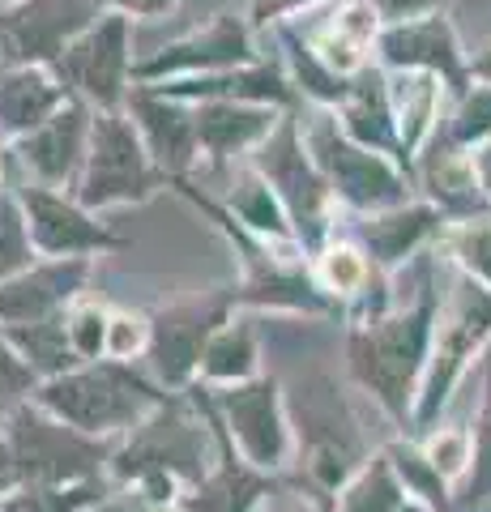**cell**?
Segmentation results:
<instances>
[{"mask_svg": "<svg viewBox=\"0 0 491 512\" xmlns=\"http://www.w3.org/2000/svg\"><path fill=\"white\" fill-rule=\"evenodd\" d=\"M457 256H462L479 278L491 282V227H470L457 235Z\"/></svg>", "mask_w": 491, "mask_h": 512, "instance_id": "obj_40", "label": "cell"}, {"mask_svg": "<svg viewBox=\"0 0 491 512\" xmlns=\"http://www.w3.org/2000/svg\"><path fill=\"white\" fill-rule=\"evenodd\" d=\"M94 5H107L112 13H124V18H163V13L176 5V0H94Z\"/></svg>", "mask_w": 491, "mask_h": 512, "instance_id": "obj_42", "label": "cell"}, {"mask_svg": "<svg viewBox=\"0 0 491 512\" xmlns=\"http://www.w3.org/2000/svg\"><path fill=\"white\" fill-rule=\"evenodd\" d=\"M94 0H22L0 9V73L52 64L65 56V47L86 35L99 22Z\"/></svg>", "mask_w": 491, "mask_h": 512, "instance_id": "obj_5", "label": "cell"}, {"mask_svg": "<svg viewBox=\"0 0 491 512\" xmlns=\"http://www.w3.org/2000/svg\"><path fill=\"white\" fill-rule=\"evenodd\" d=\"M240 299L235 291H218L205 299L171 303L154 316L150 325V363L163 384H188V376L201 367L205 346L214 342L218 325H227L231 303Z\"/></svg>", "mask_w": 491, "mask_h": 512, "instance_id": "obj_9", "label": "cell"}, {"mask_svg": "<svg viewBox=\"0 0 491 512\" xmlns=\"http://www.w3.org/2000/svg\"><path fill=\"white\" fill-rule=\"evenodd\" d=\"M470 461V440L462 431H440V436L427 444V466L436 474H462Z\"/></svg>", "mask_w": 491, "mask_h": 512, "instance_id": "obj_39", "label": "cell"}, {"mask_svg": "<svg viewBox=\"0 0 491 512\" xmlns=\"http://www.w3.org/2000/svg\"><path fill=\"white\" fill-rule=\"evenodd\" d=\"M201 453H205V436L201 427L188 419L180 406H158L154 419H146L137 427L133 444L116 453V474L120 478H158V474H184V478H197L201 474Z\"/></svg>", "mask_w": 491, "mask_h": 512, "instance_id": "obj_10", "label": "cell"}, {"mask_svg": "<svg viewBox=\"0 0 491 512\" xmlns=\"http://www.w3.org/2000/svg\"><path fill=\"white\" fill-rule=\"evenodd\" d=\"M393 103L389 90L380 82V73H359V82H351L342 99V128L346 137L363 150H393L398 146V133H393Z\"/></svg>", "mask_w": 491, "mask_h": 512, "instance_id": "obj_23", "label": "cell"}, {"mask_svg": "<svg viewBox=\"0 0 491 512\" xmlns=\"http://www.w3.org/2000/svg\"><path fill=\"white\" fill-rule=\"evenodd\" d=\"M18 201H22L30 239H35V248L47 256H60V261H65V256H82V252H99V248L120 244L103 222L90 218L86 205L60 197V192L47 188V184H26L18 192Z\"/></svg>", "mask_w": 491, "mask_h": 512, "instance_id": "obj_12", "label": "cell"}, {"mask_svg": "<svg viewBox=\"0 0 491 512\" xmlns=\"http://www.w3.org/2000/svg\"><path fill=\"white\" fill-rule=\"evenodd\" d=\"M90 274L86 256H65V261L26 269V274L0 282V325L18 329V325H39L69 308L82 291V282Z\"/></svg>", "mask_w": 491, "mask_h": 512, "instance_id": "obj_15", "label": "cell"}, {"mask_svg": "<svg viewBox=\"0 0 491 512\" xmlns=\"http://www.w3.org/2000/svg\"><path fill=\"white\" fill-rule=\"evenodd\" d=\"M167 99H227V103H287L291 90L274 69H227V73H210V77H188V82H171V86H154Z\"/></svg>", "mask_w": 491, "mask_h": 512, "instance_id": "obj_21", "label": "cell"}, {"mask_svg": "<svg viewBox=\"0 0 491 512\" xmlns=\"http://www.w3.org/2000/svg\"><path fill=\"white\" fill-rule=\"evenodd\" d=\"M99 500V487H26L9 500H0V512H82Z\"/></svg>", "mask_w": 491, "mask_h": 512, "instance_id": "obj_31", "label": "cell"}, {"mask_svg": "<svg viewBox=\"0 0 491 512\" xmlns=\"http://www.w3.org/2000/svg\"><path fill=\"white\" fill-rule=\"evenodd\" d=\"M124 107L133 111V124L146 150L167 175H184L197 163L201 154V137H197V111L180 107V99H167L154 86H137Z\"/></svg>", "mask_w": 491, "mask_h": 512, "instance_id": "obj_13", "label": "cell"}, {"mask_svg": "<svg viewBox=\"0 0 491 512\" xmlns=\"http://www.w3.org/2000/svg\"><path fill=\"white\" fill-rule=\"evenodd\" d=\"M380 56L398 69H427L440 73L449 82H462V52L449 22L440 18H415V22H398L380 35Z\"/></svg>", "mask_w": 491, "mask_h": 512, "instance_id": "obj_19", "label": "cell"}, {"mask_svg": "<svg viewBox=\"0 0 491 512\" xmlns=\"http://www.w3.org/2000/svg\"><path fill=\"white\" fill-rule=\"evenodd\" d=\"M372 39H376V5L372 0H346L334 18L325 22L321 35L312 39V52L329 73L346 77L363 64Z\"/></svg>", "mask_w": 491, "mask_h": 512, "instance_id": "obj_22", "label": "cell"}, {"mask_svg": "<svg viewBox=\"0 0 491 512\" xmlns=\"http://www.w3.org/2000/svg\"><path fill=\"white\" fill-rule=\"evenodd\" d=\"M304 5H312V0H257V5H252V22H274L282 13H295Z\"/></svg>", "mask_w": 491, "mask_h": 512, "instance_id": "obj_44", "label": "cell"}, {"mask_svg": "<svg viewBox=\"0 0 491 512\" xmlns=\"http://www.w3.org/2000/svg\"><path fill=\"white\" fill-rule=\"evenodd\" d=\"M9 5H22V0H0V9H9Z\"/></svg>", "mask_w": 491, "mask_h": 512, "instance_id": "obj_48", "label": "cell"}, {"mask_svg": "<svg viewBox=\"0 0 491 512\" xmlns=\"http://www.w3.org/2000/svg\"><path fill=\"white\" fill-rule=\"evenodd\" d=\"M487 491H491V372H487V406H483V419H479V474H474L470 495L479 500Z\"/></svg>", "mask_w": 491, "mask_h": 512, "instance_id": "obj_41", "label": "cell"}, {"mask_svg": "<svg viewBox=\"0 0 491 512\" xmlns=\"http://www.w3.org/2000/svg\"><path fill=\"white\" fill-rule=\"evenodd\" d=\"M487 333H491V291H479L474 282H462L457 286V295H453V303H449L445 320H440L432 376H427L423 406H419L423 419H432L436 406L449 397V389L457 384V372L466 367V359L474 355V346H479Z\"/></svg>", "mask_w": 491, "mask_h": 512, "instance_id": "obj_11", "label": "cell"}, {"mask_svg": "<svg viewBox=\"0 0 491 512\" xmlns=\"http://www.w3.org/2000/svg\"><path fill=\"white\" fill-rule=\"evenodd\" d=\"M214 406L227 414V431L240 440L252 466H278L287 457V427H282V414H278L274 380L231 384V389L214 397Z\"/></svg>", "mask_w": 491, "mask_h": 512, "instance_id": "obj_14", "label": "cell"}, {"mask_svg": "<svg viewBox=\"0 0 491 512\" xmlns=\"http://www.w3.org/2000/svg\"><path fill=\"white\" fill-rule=\"evenodd\" d=\"M308 150H312V163L321 167V175L334 184V192L346 205H355V210H393L406 197L402 175L376 150H363L355 141H346L329 116H321L308 128Z\"/></svg>", "mask_w": 491, "mask_h": 512, "instance_id": "obj_7", "label": "cell"}, {"mask_svg": "<svg viewBox=\"0 0 491 512\" xmlns=\"http://www.w3.org/2000/svg\"><path fill=\"white\" fill-rule=\"evenodd\" d=\"M129 73H133V64H129V18H124V13L99 18L56 60L60 82L77 94H86V99L99 103L103 111H116L129 99V90H124Z\"/></svg>", "mask_w": 491, "mask_h": 512, "instance_id": "obj_8", "label": "cell"}, {"mask_svg": "<svg viewBox=\"0 0 491 512\" xmlns=\"http://www.w3.org/2000/svg\"><path fill=\"white\" fill-rule=\"evenodd\" d=\"M372 5H376V13H385V18L398 26V22H406V18H419V13L436 9L440 0H372Z\"/></svg>", "mask_w": 491, "mask_h": 512, "instance_id": "obj_43", "label": "cell"}, {"mask_svg": "<svg viewBox=\"0 0 491 512\" xmlns=\"http://www.w3.org/2000/svg\"><path fill=\"white\" fill-rule=\"evenodd\" d=\"M107 325H112V316H107L103 308H94V303H82V308H73L65 316V329H69V342L77 350V359L107 355Z\"/></svg>", "mask_w": 491, "mask_h": 512, "instance_id": "obj_34", "label": "cell"}, {"mask_svg": "<svg viewBox=\"0 0 491 512\" xmlns=\"http://www.w3.org/2000/svg\"><path fill=\"white\" fill-rule=\"evenodd\" d=\"M69 103H73V90L60 77L47 73L43 64L0 73V133L13 141L30 137Z\"/></svg>", "mask_w": 491, "mask_h": 512, "instance_id": "obj_18", "label": "cell"}, {"mask_svg": "<svg viewBox=\"0 0 491 512\" xmlns=\"http://www.w3.org/2000/svg\"><path fill=\"white\" fill-rule=\"evenodd\" d=\"M436 99H440V86L432 73H419L402 82V94H398V128H402V150H419V141L427 137V128L436 120Z\"/></svg>", "mask_w": 491, "mask_h": 512, "instance_id": "obj_29", "label": "cell"}, {"mask_svg": "<svg viewBox=\"0 0 491 512\" xmlns=\"http://www.w3.org/2000/svg\"><path fill=\"white\" fill-rule=\"evenodd\" d=\"M257 367V329L248 320H235V325H223L214 333V342L205 346L201 359V376L205 380H231L244 384Z\"/></svg>", "mask_w": 491, "mask_h": 512, "instance_id": "obj_26", "label": "cell"}, {"mask_svg": "<svg viewBox=\"0 0 491 512\" xmlns=\"http://www.w3.org/2000/svg\"><path fill=\"white\" fill-rule=\"evenodd\" d=\"M252 60V47H248V26L240 18H214L197 35L180 39L176 47L158 52L146 64H133V77H163V73H227V69H244Z\"/></svg>", "mask_w": 491, "mask_h": 512, "instance_id": "obj_17", "label": "cell"}, {"mask_svg": "<svg viewBox=\"0 0 491 512\" xmlns=\"http://www.w3.org/2000/svg\"><path fill=\"white\" fill-rule=\"evenodd\" d=\"M137 350H150V320L129 312L112 316V325H107V355H116L120 363V359H133Z\"/></svg>", "mask_w": 491, "mask_h": 512, "instance_id": "obj_38", "label": "cell"}, {"mask_svg": "<svg viewBox=\"0 0 491 512\" xmlns=\"http://www.w3.org/2000/svg\"><path fill=\"white\" fill-rule=\"evenodd\" d=\"M474 73H479V77H487V82H491V47H487V52H483L479 60H474Z\"/></svg>", "mask_w": 491, "mask_h": 512, "instance_id": "obj_47", "label": "cell"}, {"mask_svg": "<svg viewBox=\"0 0 491 512\" xmlns=\"http://www.w3.org/2000/svg\"><path fill=\"white\" fill-rule=\"evenodd\" d=\"M269 491L261 478H252L248 470L235 466L231 448L223 440V466H218V474L210 478L205 487H197L193 495V512H248L252 504H257V495Z\"/></svg>", "mask_w": 491, "mask_h": 512, "instance_id": "obj_28", "label": "cell"}, {"mask_svg": "<svg viewBox=\"0 0 491 512\" xmlns=\"http://www.w3.org/2000/svg\"><path fill=\"white\" fill-rule=\"evenodd\" d=\"M90 128H94V116L86 111L82 99H73L69 107H60L43 128H35L30 137H22L18 141V154H22V163L39 175V184L65 188L86 167Z\"/></svg>", "mask_w": 491, "mask_h": 512, "instance_id": "obj_16", "label": "cell"}, {"mask_svg": "<svg viewBox=\"0 0 491 512\" xmlns=\"http://www.w3.org/2000/svg\"><path fill=\"white\" fill-rule=\"evenodd\" d=\"M427 338H432V312L415 308L393 320H376V325L359 329L351 338V372L359 384L380 397V406L402 414L415 372L423 367Z\"/></svg>", "mask_w": 491, "mask_h": 512, "instance_id": "obj_3", "label": "cell"}, {"mask_svg": "<svg viewBox=\"0 0 491 512\" xmlns=\"http://www.w3.org/2000/svg\"><path fill=\"white\" fill-rule=\"evenodd\" d=\"M479 171H474V158H462L457 150H436L432 163H427V192L445 205V210H479Z\"/></svg>", "mask_w": 491, "mask_h": 512, "instance_id": "obj_27", "label": "cell"}, {"mask_svg": "<svg viewBox=\"0 0 491 512\" xmlns=\"http://www.w3.org/2000/svg\"><path fill=\"white\" fill-rule=\"evenodd\" d=\"M35 406L56 414L86 436H103V431L141 427L150 414L163 406V393H154L133 367L124 363H94L82 372L43 380L35 389Z\"/></svg>", "mask_w": 491, "mask_h": 512, "instance_id": "obj_1", "label": "cell"}, {"mask_svg": "<svg viewBox=\"0 0 491 512\" xmlns=\"http://www.w3.org/2000/svg\"><path fill=\"white\" fill-rule=\"evenodd\" d=\"M393 512H423V508H393Z\"/></svg>", "mask_w": 491, "mask_h": 512, "instance_id": "obj_49", "label": "cell"}, {"mask_svg": "<svg viewBox=\"0 0 491 512\" xmlns=\"http://www.w3.org/2000/svg\"><path fill=\"white\" fill-rule=\"evenodd\" d=\"M197 111V137H201V150L223 163L235 150H248V146H261V141L274 133L282 124L274 116V107H261V103H227V99H210L193 107Z\"/></svg>", "mask_w": 491, "mask_h": 512, "instance_id": "obj_20", "label": "cell"}, {"mask_svg": "<svg viewBox=\"0 0 491 512\" xmlns=\"http://www.w3.org/2000/svg\"><path fill=\"white\" fill-rule=\"evenodd\" d=\"M257 175L274 188V197L282 201V210L295 222V231L304 244H321L325 235V197H329V180L321 175V167L299 150V128L295 120H282L274 133H269L257 154Z\"/></svg>", "mask_w": 491, "mask_h": 512, "instance_id": "obj_6", "label": "cell"}, {"mask_svg": "<svg viewBox=\"0 0 491 512\" xmlns=\"http://www.w3.org/2000/svg\"><path fill=\"white\" fill-rule=\"evenodd\" d=\"M9 346L22 355V363L30 367L35 376L43 380H56V376H69L77 359V350L69 342V329H65V316H52V320H39V325H18V329H5Z\"/></svg>", "mask_w": 491, "mask_h": 512, "instance_id": "obj_24", "label": "cell"}, {"mask_svg": "<svg viewBox=\"0 0 491 512\" xmlns=\"http://www.w3.org/2000/svg\"><path fill=\"white\" fill-rule=\"evenodd\" d=\"M30 248H35V239H30L22 201L0 192V282L26 274L30 269Z\"/></svg>", "mask_w": 491, "mask_h": 512, "instance_id": "obj_30", "label": "cell"}, {"mask_svg": "<svg viewBox=\"0 0 491 512\" xmlns=\"http://www.w3.org/2000/svg\"><path fill=\"white\" fill-rule=\"evenodd\" d=\"M171 175L150 158L137 124L120 111H99L90 128V154L77 175V205L86 210H107V205L146 201L163 188Z\"/></svg>", "mask_w": 491, "mask_h": 512, "instance_id": "obj_2", "label": "cell"}, {"mask_svg": "<svg viewBox=\"0 0 491 512\" xmlns=\"http://www.w3.org/2000/svg\"><path fill=\"white\" fill-rule=\"evenodd\" d=\"M363 278H368V261L355 252V248H329L321 256V282H325V291H334V295H355Z\"/></svg>", "mask_w": 491, "mask_h": 512, "instance_id": "obj_35", "label": "cell"}, {"mask_svg": "<svg viewBox=\"0 0 491 512\" xmlns=\"http://www.w3.org/2000/svg\"><path fill=\"white\" fill-rule=\"evenodd\" d=\"M9 448L18 457V470L30 487H65L99 470L107 457L103 444H94L86 431L60 423L43 406H13L9 410Z\"/></svg>", "mask_w": 491, "mask_h": 512, "instance_id": "obj_4", "label": "cell"}, {"mask_svg": "<svg viewBox=\"0 0 491 512\" xmlns=\"http://www.w3.org/2000/svg\"><path fill=\"white\" fill-rule=\"evenodd\" d=\"M436 227V210L432 205H406V210H393V214H380L372 218L363 235H368V248L376 252L380 265H393L419 244V239Z\"/></svg>", "mask_w": 491, "mask_h": 512, "instance_id": "obj_25", "label": "cell"}, {"mask_svg": "<svg viewBox=\"0 0 491 512\" xmlns=\"http://www.w3.org/2000/svg\"><path fill=\"white\" fill-rule=\"evenodd\" d=\"M35 380H39V376L22 363V355L9 346L5 329H0V406H13L18 397L35 393Z\"/></svg>", "mask_w": 491, "mask_h": 512, "instance_id": "obj_37", "label": "cell"}, {"mask_svg": "<svg viewBox=\"0 0 491 512\" xmlns=\"http://www.w3.org/2000/svg\"><path fill=\"white\" fill-rule=\"evenodd\" d=\"M231 205L235 214H240L252 231H265V235H287V218H282V201L274 197V188H269L261 175L257 180H248L240 192H231Z\"/></svg>", "mask_w": 491, "mask_h": 512, "instance_id": "obj_32", "label": "cell"}, {"mask_svg": "<svg viewBox=\"0 0 491 512\" xmlns=\"http://www.w3.org/2000/svg\"><path fill=\"white\" fill-rule=\"evenodd\" d=\"M474 171H479V184L487 188V197H491V141L479 154H474Z\"/></svg>", "mask_w": 491, "mask_h": 512, "instance_id": "obj_46", "label": "cell"}, {"mask_svg": "<svg viewBox=\"0 0 491 512\" xmlns=\"http://www.w3.org/2000/svg\"><path fill=\"white\" fill-rule=\"evenodd\" d=\"M22 478V470H18V457H13V448H9V440H0V495H5L13 483Z\"/></svg>", "mask_w": 491, "mask_h": 512, "instance_id": "obj_45", "label": "cell"}, {"mask_svg": "<svg viewBox=\"0 0 491 512\" xmlns=\"http://www.w3.org/2000/svg\"><path fill=\"white\" fill-rule=\"evenodd\" d=\"M491 137V86L466 94L462 111L453 120V141L457 146H470V141H487Z\"/></svg>", "mask_w": 491, "mask_h": 512, "instance_id": "obj_36", "label": "cell"}, {"mask_svg": "<svg viewBox=\"0 0 491 512\" xmlns=\"http://www.w3.org/2000/svg\"><path fill=\"white\" fill-rule=\"evenodd\" d=\"M398 508V483L385 461H372V470H363L359 483L342 495V512H393Z\"/></svg>", "mask_w": 491, "mask_h": 512, "instance_id": "obj_33", "label": "cell"}]
</instances>
